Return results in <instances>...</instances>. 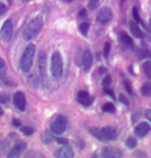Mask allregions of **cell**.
<instances>
[{
    "instance_id": "40",
    "label": "cell",
    "mask_w": 151,
    "mask_h": 158,
    "mask_svg": "<svg viewBox=\"0 0 151 158\" xmlns=\"http://www.w3.org/2000/svg\"><path fill=\"white\" fill-rule=\"evenodd\" d=\"M79 16H80V17H86L87 16V11L85 9H83L80 12H79Z\"/></svg>"
},
{
    "instance_id": "24",
    "label": "cell",
    "mask_w": 151,
    "mask_h": 158,
    "mask_svg": "<svg viewBox=\"0 0 151 158\" xmlns=\"http://www.w3.org/2000/svg\"><path fill=\"white\" fill-rule=\"evenodd\" d=\"M126 144H127V147L129 148V149H134V148L136 147V144H137V141H136V139H135L134 137L131 136V137H129V138L127 139Z\"/></svg>"
},
{
    "instance_id": "28",
    "label": "cell",
    "mask_w": 151,
    "mask_h": 158,
    "mask_svg": "<svg viewBox=\"0 0 151 158\" xmlns=\"http://www.w3.org/2000/svg\"><path fill=\"white\" fill-rule=\"evenodd\" d=\"M110 50H111V43L106 42V43H105V47H104V56H105V58L109 57Z\"/></svg>"
},
{
    "instance_id": "38",
    "label": "cell",
    "mask_w": 151,
    "mask_h": 158,
    "mask_svg": "<svg viewBox=\"0 0 151 158\" xmlns=\"http://www.w3.org/2000/svg\"><path fill=\"white\" fill-rule=\"evenodd\" d=\"M4 67H6V62H4V60L2 59L1 57H0V70L4 69Z\"/></svg>"
},
{
    "instance_id": "1",
    "label": "cell",
    "mask_w": 151,
    "mask_h": 158,
    "mask_svg": "<svg viewBox=\"0 0 151 158\" xmlns=\"http://www.w3.org/2000/svg\"><path fill=\"white\" fill-rule=\"evenodd\" d=\"M90 133L95 137L96 139L101 141H108V140H115L117 137L116 130L112 127H106V128H91Z\"/></svg>"
},
{
    "instance_id": "48",
    "label": "cell",
    "mask_w": 151,
    "mask_h": 158,
    "mask_svg": "<svg viewBox=\"0 0 151 158\" xmlns=\"http://www.w3.org/2000/svg\"><path fill=\"white\" fill-rule=\"evenodd\" d=\"M125 1V0H122V2H124Z\"/></svg>"
},
{
    "instance_id": "26",
    "label": "cell",
    "mask_w": 151,
    "mask_h": 158,
    "mask_svg": "<svg viewBox=\"0 0 151 158\" xmlns=\"http://www.w3.org/2000/svg\"><path fill=\"white\" fill-rule=\"evenodd\" d=\"M132 16H133V19H134L135 21L137 22V23H142L143 24V21H142V19H140V17L139 10H137V7H133V10H132Z\"/></svg>"
},
{
    "instance_id": "25",
    "label": "cell",
    "mask_w": 151,
    "mask_h": 158,
    "mask_svg": "<svg viewBox=\"0 0 151 158\" xmlns=\"http://www.w3.org/2000/svg\"><path fill=\"white\" fill-rule=\"evenodd\" d=\"M52 140H53V135L51 134V132L45 131V133L42 134V141L45 142V143H49V142H51Z\"/></svg>"
},
{
    "instance_id": "43",
    "label": "cell",
    "mask_w": 151,
    "mask_h": 158,
    "mask_svg": "<svg viewBox=\"0 0 151 158\" xmlns=\"http://www.w3.org/2000/svg\"><path fill=\"white\" fill-rule=\"evenodd\" d=\"M99 73H101V74L106 73V69H105V68H101V69H99Z\"/></svg>"
},
{
    "instance_id": "27",
    "label": "cell",
    "mask_w": 151,
    "mask_h": 158,
    "mask_svg": "<svg viewBox=\"0 0 151 158\" xmlns=\"http://www.w3.org/2000/svg\"><path fill=\"white\" fill-rule=\"evenodd\" d=\"M20 131H21V133L27 135V136H30V135H32L34 133V129H32L31 127H22V128L20 129Z\"/></svg>"
},
{
    "instance_id": "13",
    "label": "cell",
    "mask_w": 151,
    "mask_h": 158,
    "mask_svg": "<svg viewBox=\"0 0 151 158\" xmlns=\"http://www.w3.org/2000/svg\"><path fill=\"white\" fill-rule=\"evenodd\" d=\"M54 156L58 157V158H72L74 156V153L70 147L65 144V147H63V148H60L59 150H57V152L55 153Z\"/></svg>"
},
{
    "instance_id": "19",
    "label": "cell",
    "mask_w": 151,
    "mask_h": 158,
    "mask_svg": "<svg viewBox=\"0 0 151 158\" xmlns=\"http://www.w3.org/2000/svg\"><path fill=\"white\" fill-rule=\"evenodd\" d=\"M140 92H142V95L145 97H151V81L145 82L140 88Z\"/></svg>"
},
{
    "instance_id": "31",
    "label": "cell",
    "mask_w": 151,
    "mask_h": 158,
    "mask_svg": "<svg viewBox=\"0 0 151 158\" xmlns=\"http://www.w3.org/2000/svg\"><path fill=\"white\" fill-rule=\"evenodd\" d=\"M119 101H121V102H122L123 104H125V106H128L130 104L129 100H128V98L124 95V94H119Z\"/></svg>"
},
{
    "instance_id": "23",
    "label": "cell",
    "mask_w": 151,
    "mask_h": 158,
    "mask_svg": "<svg viewBox=\"0 0 151 158\" xmlns=\"http://www.w3.org/2000/svg\"><path fill=\"white\" fill-rule=\"evenodd\" d=\"M89 27H90V24L88 22H83V23L79 24V32L81 33V35H84L86 37L87 34H88Z\"/></svg>"
},
{
    "instance_id": "8",
    "label": "cell",
    "mask_w": 151,
    "mask_h": 158,
    "mask_svg": "<svg viewBox=\"0 0 151 158\" xmlns=\"http://www.w3.org/2000/svg\"><path fill=\"white\" fill-rule=\"evenodd\" d=\"M112 17H113V13H112L111 9H109V7H103V9H101L99 12L97 13L96 19L101 23H107V22H109L112 19Z\"/></svg>"
},
{
    "instance_id": "34",
    "label": "cell",
    "mask_w": 151,
    "mask_h": 158,
    "mask_svg": "<svg viewBox=\"0 0 151 158\" xmlns=\"http://www.w3.org/2000/svg\"><path fill=\"white\" fill-rule=\"evenodd\" d=\"M7 101H9V97H7L6 95H1V94H0V102L6 103Z\"/></svg>"
},
{
    "instance_id": "6",
    "label": "cell",
    "mask_w": 151,
    "mask_h": 158,
    "mask_svg": "<svg viewBox=\"0 0 151 158\" xmlns=\"http://www.w3.org/2000/svg\"><path fill=\"white\" fill-rule=\"evenodd\" d=\"M67 124H68V120L66 117L63 115H58L51 124V131L54 134L60 135L66 131Z\"/></svg>"
},
{
    "instance_id": "21",
    "label": "cell",
    "mask_w": 151,
    "mask_h": 158,
    "mask_svg": "<svg viewBox=\"0 0 151 158\" xmlns=\"http://www.w3.org/2000/svg\"><path fill=\"white\" fill-rule=\"evenodd\" d=\"M143 70H144L146 77L151 79V60H147L143 63Z\"/></svg>"
},
{
    "instance_id": "32",
    "label": "cell",
    "mask_w": 151,
    "mask_h": 158,
    "mask_svg": "<svg viewBox=\"0 0 151 158\" xmlns=\"http://www.w3.org/2000/svg\"><path fill=\"white\" fill-rule=\"evenodd\" d=\"M124 86H125V89H126V91H127L129 94H132V93H133V92H132V86H131V83H130V81H129V80H125V81H124Z\"/></svg>"
},
{
    "instance_id": "46",
    "label": "cell",
    "mask_w": 151,
    "mask_h": 158,
    "mask_svg": "<svg viewBox=\"0 0 151 158\" xmlns=\"http://www.w3.org/2000/svg\"><path fill=\"white\" fill-rule=\"evenodd\" d=\"M63 1H66V2H69V3H70V2H72L73 0H63Z\"/></svg>"
},
{
    "instance_id": "17",
    "label": "cell",
    "mask_w": 151,
    "mask_h": 158,
    "mask_svg": "<svg viewBox=\"0 0 151 158\" xmlns=\"http://www.w3.org/2000/svg\"><path fill=\"white\" fill-rule=\"evenodd\" d=\"M119 39H121V41H122L123 44H125L126 47H129V48L133 47L132 38L130 37L126 32H122L121 33V35H119Z\"/></svg>"
},
{
    "instance_id": "7",
    "label": "cell",
    "mask_w": 151,
    "mask_h": 158,
    "mask_svg": "<svg viewBox=\"0 0 151 158\" xmlns=\"http://www.w3.org/2000/svg\"><path fill=\"white\" fill-rule=\"evenodd\" d=\"M13 35V24L11 20H6L0 31V36L4 41H10Z\"/></svg>"
},
{
    "instance_id": "39",
    "label": "cell",
    "mask_w": 151,
    "mask_h": 158,
    "mask_svg": "<svg viewBox=\"0 0 151 158\" xmlns=\"http://www.w3.org/2000/svg\"><path fill=\"white\" fill-rule=\"evenodd\" d=\"M135 156H142V157H146L147 155L145 154V153H143V152H140V151H136V153H135Z\"/></svg>"
},
{
    "instance_id": "11",
    "label": "cell",
    "mask_w": 151,
    "mask_h": 158,
    "mask_svg": "<svg viewBox=\"0 0 151 158\" xmlns=\"http://www.w3.org/2000/svg\"><path fill=\"white\" fill-rule=\"evenodd\" d=\"M101 155L106 158H119L123 156V153L119 149H114L112 147H105L101 150Z\"/></svg>"
},
{
    "instance_id": "44",
    "label": "cell",
    "mask_w": 151,
    "mask_h": 158,
    "mask_svg": "<svg viewBox=\"0 0 151 158\" xmlns=\"http://www.w3.org/2000/svg\"><path fill=\"white\" fill-rule=\"evenodd\" d=\"M148 30L151 32V18L149 19V24H148Z\"/></svg>"
},
{
    "instance_id": "41",
    "label": "cell",
    "mask_w": 151,
    "mask_h": 158,
    "mask_svg": "<svg viewBox=\"0 0 151 158\" xmlns=\"http://www.w3.org/2000/svg\"><path fill=\"white\" fill-rule=\"evenodd\" d=\"M13 124H14L15 127H19V126H21V123H20V121H19V120H17V119H14V120H13Z\"/></svg>"
},
{
    "instance_id": "9",
    "label": "cell",
    "mask_w": 151,
    "mask_h": 158,
    "mask_svg": "<svg viewBox=\"0 0 151 158\" xmlns=\"http://www.w3.org/2000/svg\"><path fill=\"white\" fill-rule=\"evenodd\" d=\"M14 104L19 111H24L25 106H27V100H25V96L22 92H16L13 97Z\"/></svg>"
},
{
    "instance_id": "2",
    "label": "cell",
    "mask_w": 151,
    "mask_h": 158,
    "mask_svg": "<svg viewBox=\"0 0 151 158\" xmlns=\"http://www.w3.org/2000/svg\"><path fill=\"white\" fill-rule=\"evenodd\" d=\"M35 51H36V47L32 43L28 45L27 49L24 50L21 59H20V69L24 73H29L31 71L33 59H34L35 56Z\"/></svg>"
},
{
    "instance_id": "16",
    "label": "cell",
    "mask_w": 151,
    "mask_h": 158,
    "mask_svg": "<svg viewBox=\"0 0 151 158\" xmlns=\"http://www.w3.org/2000/svg\"><path fill=\"white\" fill-rule=\"evenodd\" d=\"M129 27H130V32L132 33V35L134 37H136V38H143V32H142V30L140 29V27H139V23H137L135 20H131L130 21V23H129Z\"/></svg>"
},
{
    "instance_id": "5",
    "label": "cell",
    "mask_w": 151,
    "mask_h": 158,
    "mask_svg": "<svg viewBox=\"0 0 151 158\" xmlns=\"http://www.w3.org/2000/svg\"><path fill=\"white\" fill-rule=\"evenodd\" d=\"M38 69H39L40 82L43 88L47 89L49 86V79L47 74V54L45 52L40 53L38 57Z\"/></svg>"
},
{
    "instance_id": "10",
    "label": "cell",
    "mask_w": 151,
    "mask_h": 158,
    "mask_svg": "<svg viewBox=\"0 0 151 158\" xmlns=\"http://www.w3.org/2000/svg\"><path fill=\"white\" fill-rule=\"evenodd\" d=\"M151 131V126L148 122H140L137 124L134 129V134L140 138H144V137Z\"/></svg>"
},
{
    "instance_id": "42",
    "label": "cell",
    "mask_w": 151,
    "mask_h": 158,
    "mask_svg": "<svg viewBox=\"0 0 151 158\" xmlns=\"http://www.w3.org/2000/svg\"><path fill=\"white\" fill-rule=\"evenodd\" d=\"M139 119V117H137V113L134 114V115H132V122H135Z\"/></svg>"
},
{
    "instance_id": "37",
    "label": "cell",
    "mask_w": 151,
    "mask_h": 158,
    "mask_svg": "<svg viewBox=\"0 0 151 158\" xmlns=\"http://www.w3.org/2000/svg\"><path fill=\"white\" fill-rule=\"evenodd\" d=\"M105 93L107 94V95H109V96H111L112 98H114V94H113V92H112L111 90H109V89H105Z\"/></svg>"
},
{
    "instance_id": "33",
    "label": "cell",
    "mask_w": 151,
    "mask_h": 158,
    "mask_svg": "<svg viewBox=\"0 0 151 158\" xmlns=\"http://www.w3.org/2000/svg\"><path fill=\"white\" fill-rule=\"evenodd\" d=\"M55 140H56V142L59 143V144H67L68 143V139H66V138H59V137H58V138H56Z\"/></svg>"
},
{
    "instance_id": "45",
    "label": "cell",
    "mask_w": 151,
    "mask_h": 158,
    "mask_svg": "<svg viewBox=\"0 0 151 158\" xmlns=\"http://www.w3.org/2000/svg\"><path fill=\"white\" fill-rule=\"evenodd\" d=\"M3 115V110H2V108L0 106V116H2Z\"/></svg>"
},
{
    "instance_id": "47",
    "label": "cell",
    "mask_w": 151,
    "mask_h": 158,
    "mask_svg": "<svg viewBox=\"0 0 151 158\" xmlns=\"http://www.w3.org/2000/svg\"><path fill=\"white\" fill-rule=\"evenodd\" d=\"M21 1H24V2H28V1H30V0H21Z\"/></svg>"
},
{
    "instance_id": "15",
    "label": "cell",
    "mask_w": 151,
    "mask_h": 158,
    "mask_svg": "<svg viewBox=\"0 0 151 158\" xmlns=\"http://www.w3.org/2000/svg\"><path fill=\"white\" fill-rule=\"evenodd\" d=\"M92 62H93V57H92L91 52L89 50H86L83 54V68L88 71L91 68Z\"/></svg>"
},
{
    "instance_id": "36",
    "label": "cell",
    "mask_w": 151,
    "mask_h": 158,
    "mask_svg": "<svg viewBox=\"0 0 151 158\" xmlns=\"http://www.w3.org/2000/svg\"><path fill=\"white\" fill-rule=\"evenodd\" d=\"M145 117L148 119V120L151 121V109L150 110H147V111L145 112Z\"/></svg>"
},
{
    "instance_id": "4",
    "label": "cell",
    "mask_w": 151,
    "mask_h": 158,
    "mask_svg": "<svg viewBox=\"0 0 151 158\" xmlns=\"http://www.w3.org/2000/svg\"><path fill=\"white\" fill-rule=\"evenodd\" d=\"M63 57L59 54V52H54L51 58V72L53 77L55 79H59L63 76Z\"/></svg>"
},
{
    "instance_id": "12",
    "label": "cell",
    "mask_w": 151,
    "mask_h": 158,
    "mask_svg": "<svg viewBox=\"0 0 151 158\" xmlns=\"http://www.w3.org/2000/svg\"><path fill=\"white\" fill-rule=\"evenodd\" d=\"M27 149V143L25 142H18L16 143L14 147L12 148V150L9 153V156L10 158H14V157H19L20 155L24 153V150Z\"/></svg>"
},
{
    "instance_id": "20",
    "label": "cell",
    "mask_w": 151,
    "mask_h": 158,
    "mask_svg": "<svg viewBox=\"0 0 151 158\" xmlns=\"http://www.w3.org/2000/svg\"><path fill=\"white\" fill-rule=\"evenodd\" d=\"M137 57L140 59H151V50L149 49H140L137 52Z\"/></svg>"
},
{
    "instance_id": "35",
    "label": "cell",
    "mask_w": 151,
    "mask_h": 158,
    "mask_svg": "<svg viewBox=\"0 0 151 158\" xmlns=\"http://www.w3.org/2000/svg\"><path fill=\"white\" fill-rule=\"evenodd\" d=\"M6 11V6H4L3 3H0V15H2V14H4Z\"/></svg>"
},
{
    "instance_id": "30",
    "label": "cell",
    "mask_w": 151,
    "mask_h": 158,
    "mask_svg": "<svg viewBox=\"0 0 151 158\" xmlns=\"http://www.w3.org/2000/svg\"><path fill=\"white\" fill-rule=\"evenodd\" d=\"M88 6L91 10H95L99 6V0H89Z\"/></svg>"
},
{
    "instance_id": "3",
    "label": "cell",
    "mask_w": 151,
    "mask_h": 158,
    "mask_svg": "<svg viewBox=\"0 0 151 158\" xmlns=\"http://www.w3.org/2000/svg\"><path fill=\"white\" fill-rule=\"evenodd\" d=\"M43 24V20L41 16H37L34 19H32L30 21V23L28 24L27 29H25L24 33V40L29 41L32 38H34L36 35L39 33V31L41 30Z\"/></svg>"
},
{
    "instance_id": "29",
    "label": "cell",
    "mask_w": 151,
    "mask_h": 158,
    "mask_svg": "<svg viewBox=\"0 0 151 158\" xmlns=\"http://www.w3.org/2000/svg\"><path fill=\"white\" fill-rule=\"evenodd\" d=\"M111 83H112V77L108 74V75L105 76L104 80H103V85L105 86V88H107V86H109Z\"/></svg>"
},
{
    "instance_id": "22",
    "label": "cell",
    "mask_w": 151,
    "mask_h": 158,
    "mask_svg": "<svg viewBox=\"0 0 151 158\" xmlns=\"http://www.w3.org/2000/svg\"><path fill=\"white\" fill-rule=\"evenodd\" d=\"M103 111L105 112V113H115V106L113 103L111 102H107L104 104L103 106Z\"/></svg>"
},
{
    "instance_id": "14",
    "label": "cell",
    "mask_w": 151,
    "mask_h": 158,
    "mask_svg": "<svg viewBox=\"0 0 151 158\" xmlns=\"http://www.w3.org/2000/svg\"><path fill=\"white\" fill-rule=\"evenodd\" d=\"M77 100L79 103H81L83 106H89L93 102V98L90 97V95L88 94V92L86 91H80L77 95Z\"/></svg>"
},
{
    "instance_id": "18",
    "label": "cell",
    "mask_w": 151,
    "mask_h": 158,
    "mask_svg": "<svg viewBox=\"0 0 151 158\" xmlns=\"http://www.w3.org/2000/svg\"><path fill=\"white\" fill-rule=\"evenodd\" d=\"M28 83H29V85L31 88L37 89L38 86H39V78H38L35 74H32V75H30L29 78H28Z\"/></svg>"
}]
</instances>
